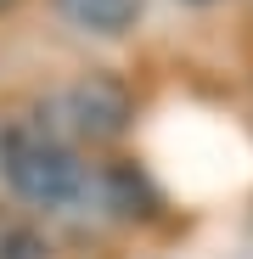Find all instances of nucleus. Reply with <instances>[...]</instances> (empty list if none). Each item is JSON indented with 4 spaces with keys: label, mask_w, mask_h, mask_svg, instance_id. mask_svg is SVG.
<instances>
[{
    "label": "nucleus",
    "mask_w": 253,
    "mask_h": 259,
    "mask_svg": "<svg viewBox=\"0 0 253 259\" xmlns=\"http://www.w3.org/2000/svg\"><path fill=\"white\" fill-rule=\"evenodd\" d=\"M57 17L79 34H96V39H118L130 34L146 12V0H51Z\"/></svg>",
    "instance_id": "4"
},
{
    "label": "nucleus",
    "mask_w": 253,
    "mask_h": 259,
    "mask_svg": "<svg viewBox=\"0 0 253 259\" xmlns=\"http://www.w3.org/2000/svg\"><path fill=\"white\" fill-rule=\"evenodd\" d=\"M186 6H220V0H186Z\"/></svg>",
    "instance_id": "6"
},
{
    "label": "nucleus",
    "mask_w": 253,
    "mask_h": 259,
    "mask_svg": "<svg viewBox=\"0 0 253 259\" xmlns=\"http://www.w3.org/2000/svg\"><path fill=\"white\" fill-rule=\"evenodd\" d=\"M130 118H135V96L113 73H84L62 84L39 113V124H51L68 147H113L130 130Z\"/></svg>",
    "instance_id": "2"
},
{
    "label": "nucleus",
    "mask_w": 253,
    "mask_h": 259,
    "mask_svg": "<svg viewBox=\"0 0 253 259\" xmlns=\"http://www.w3.org/2000/svg\"><path fill=\"white\" fill-rule=\"evenodd\" d=\"M90 203L102 214H113V220H146V214L158 208V192H152V181L141 175L135 163H96Z\"/></svg>",
    "instance_id": "3"
},
{
    "label": "nucleus",
    "mask_w": 253,
    "mask_h": 259,
    "mask_svg": "<svg viewBox=\"0 0 253 259\" xmlns=\"http://www.w3.org/2000/svg\"><path fill=\"white\" fill-rule=\"evenodd\" d=\"M0 259H51V248H45V237H39L28 220H0Z\"/></svg>",
    "instance_id": "5"
},
{
    "label": "nucleus",
    "mask_w": 253,
    "mask_h": 259,
    "mask_svg": "<svg viewBox=\"0 0 253 259\" xmlns=\"http://www.w3.org/2000/svg\"><path fill=\"white\" fill-rule=\"evenodd\" d=\"M0 175L17 203L39 214H79L90 208V192H96V163H84L79 147H68L39 118L0 124Z\"/></svg>",
    "instance_id": "1"
}]
</instances>
